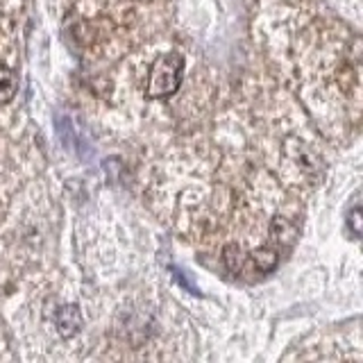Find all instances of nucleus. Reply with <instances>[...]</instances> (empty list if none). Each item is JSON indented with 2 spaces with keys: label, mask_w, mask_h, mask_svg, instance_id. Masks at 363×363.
<instances>
[{
  "label": "nucleus",
  "mask_w": 363,
  "mask_h": 363,
  "mask_svg": "<svg viewBox=\"0 0 363 363\" xmlns=\"http://www.w3.org/2000/svg\"><path fill=\"white\" fill-rule=\"evenodd\" d=\"M18 91V82L14 71L7 64H0V105H7V102L14 100Z\"/></svg>",
  "instance_id": "7ed1b4c3"
},
{
  "label": "nucleus",
  "mask_w": 363,
  "mask_h": 363,
  "mask_svg": "<svg viewBox=\"0 0 363 363\" xmlns=\"http://www.w3.org/2000/svg\"><path fill=\"white\" fill-rule=\"evenodd\" d=\"M182 71H184V57L179 52L159 55L150 66V75H147V86H145L147 98L159 100L173 96L179 89Z\"/></svg>",
  "instance_id": "f257e3e1"
},
{
  "label": "nucleus",
  "mask_w": 363,
  "mask_h": 363,
  "mask_svg": "<svg viewBox=\"0 0 363 363\" xmlns=\"http://www.w3.org/2000/svg\"><path fill=\"white\" fill-rule=\"evenodd\" d=\"M55 327H57V332H60V336H64V338L75 336L79 332V327H82V315H79L77 306L66 304L62 309H57Z\"/></svg>",
  "instance_id": "f03ea898"
},
{
  "label": "nucleus",
  "mask_w": 363,
  "mask_h": 363,
  "mask_svg": "<svg viewBox=\"0 0 363 363\" xmlns=\"http://www.w3.org/2000/svg\"><path fill=\"white\" fill-rule=\"evenodd\" d=\"M223 259H225V266L230 268L232 272H238L243 266V255H241V247L230 243V245H225L223 250Z\"/></svg>",
  "instance_id": "39448f33"
},
{
  "label": "nucleus",
  "mask_w": 363,
  "mask_h": 363,
  "mask_svg": "<svg viewBox=\"0 0 363 363\" xmlns=\"http://www.w3.org/2000/svg\"><path fill=\"white\" fill-rule=\"evenodd\" d=\"M347 225H350V230H352V234H354V236L361 234V207H359V204H354V207H352Z\"/></svg>",
  "instance_id": "423d86ee"
},
{
  "label": "nucleus",
  "mask_w": 363,
  "mask_h": 363,
  "mask_svg": "<svg viewBox=\"0 0 363 363\" xmlns=\"http://www.w3.org/2000/svg\"><path fill=\"white\" fill-rule=\"evenodd\" d=\"M250 261H252L259 272H270L277 264V250L272 245H264V247H259L250 255Z\"/></svg>",
  "instance_id": "20e7f679"
}]
</instances>
